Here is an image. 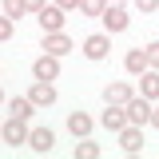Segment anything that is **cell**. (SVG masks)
<instances>
[{
  "label": "cell",
  "instance_id": "obj_9",
  "mask_svg": "<svg viewBox=\"0 0 159 159\" xmlns=\"http://www.w3.org/2000/svg\"><path fill=\"white\" fill-rule=\"evenodd\" d=\"M28 99H32L36 107H52V103H56V88H52V80H36L32 92H28Z\"/></svg>",
  "mask_w": 159,
  "mask_h": 159
},
{
  "label": "cell",
  "instance_id": "obj_6",
  "mask_svg": "<svg viewBox=\"0 0 159 159\" xmlns=\"http://www.w3.org/2000/svg\"><path fill=\"white\" fill-rule=\"evenodd\" d=\"M40 48H44V52H48V56H68V52H72V48H76V44H72V40L64 36V32H44V40H40Z\"/></svg>",
  "mask_w": 159,
  "mask_h": 159
},
{
  "label": "cell",
  "instance_id": "obj_13",
  "mask_svg": "<svg viewBox=\"0 0 159 159\" xmlns=\"http://www.w3.org/2000/svg\"><path fill=\"white\" fill-rule=\"evenodd\" d=\"M131 96H135L131 84H107V88H103V103H119V107H123Z\"/></svg>",
  "mask_w": 159,
  "mask_h": 159
},
{
  "label": "cell",
  "instance_id": "obj_27",
  "mask_svg": "<svg viewBox=\"0 0 159 159\" xmlns=\"http://www.w3.org/2000/svg\"><path fill=\"white\" fill-rule=\"evenodd\" d=\"M0 103H4V92H0Z\"/></svg>",
  "mask_w": 159,
  "mask_h": 159
},
{
  "label": "cell",
  "instance_id": "obj_3",
  "mask_svg": "<svg viewBox=\"0 0 159 159\" xmlns=\"http://www.w3.org/2000/svg\"><path fill=\"white\" fill-rule=\"evenodd\" d=\"M123 111H127V123L143 127V123L151 119V99H147V96H131L127 103H123Z\"/></svg>",
  "mask_w": 159,
  "mask_h": 159
},
{
  "label": "cell",
  "instance_id": "obj_17",
  "mask_svg": "<svg viewBox=\"0 0 159 159\" xmlns=\"http://www.w3.org/2000/svg\"><path fill=\"white\" fill-rule=\"evenodd\" d=\"M76 159H99V143H92V139L84 135L76 143Z\"/></svg>",
  "mask_w": 159,
  "mask_h": 159
},
{
  "label": "cell",
  "instance_id": "obj_1",
  "mask_svg": "<svg viewBox=\"0 0 159 159\" xmlns=\"http://www.w3.org/2000/svg\"><path fill=\"white\" fill-rule=\"evenodd\" d=\"M99 20H103L107 36H116V32H127V24H131V16H127V8H123V4H107V8L99 12Z\"/></svg>",
  "mask_w": 159,
  "mask_h": 159
},
{
  "label": "cell",
  "instance_id": "obj_10",
  "mask_svg": "<svg viewBox=\"0 0 159 159\" xmlns=\"http://www.w3.org/2000/svg\"><path fill=\"white\" fill-rule=\"evenodd\" d=\"M99 123H103V127H107V131H123V127H127V111H123V107H119V103H107V111H103V116H99Z\"/></svg>",
  "mask_w": 159,
  "mask_h": 159
},
{
  "label": "cell",
  "instance_id": "obj_25",
  "mask_svg": "<svg viewBox=\"0 0 159 159\" xmlns=\"http://www.w3.org/2000/svg\"><path fill=\"white\" fill-rule=\"evenodd\" d=\"M151 127H159V107H151V119H147Z\"/></svg>",
  "mask_w": 159,
  "mask_h": 159
},
{
  "label": "cell",
  "instance_id": "obj_4",
  "mask_svg": "<svg viewBox=\"0 0 159 159\" xmlns=\"http://www.w3.org/2000/svg\"><path fill=\"white\" fill-rule=\"evenodd\" d=\"M36 20H40V28H44V32H64V8H60V4H44V8H40L36 12Z\"/></svg>",
  "mask_w": 159,
  "mask_h": 159
},
{
  "label": "cell",
  "instance_id": "obj_8",
  "mask_svg": "<svg viewBox=\"0 0 159 159\" xmlns=\"http://www.w3.org/2000/svg\"><path fill=\"white\" fill-rule=\"evenodd\" d=\"M119 147H123L127 155H139V151H143V127H135V123H127V127L119 131Z\"/></svg>",
  "mask_w": 159,
  "mask_h": 159
},
{
  "label": "cell",
  "instance_id": "obj_11",
  "mask_svg": "<svg viewBox=\"0 0 159 159\" xmlns=\"http://www.w3.org/2000/svg\"><path fill=\"white\" fill-rule=\"evenodd\" d=\"M92 127H96V119L88 116V111H72V116H68V131H72L76 139L92 135Z\"/></svg>",
  "mask_w": 159,
  "mask_h": 159
},
{
  "label": "cell",
  "instance_id": "obj_24",
  "mask_svg": "<svg viewBox=\"0 0 159 159\" xmlns=\"http://www.w3.org/2000/svg\"><path fill=\"white\" fill-rule=\"evenodd\" d=\"M44 4H48V0H24V8H28V12H40Z\"/></svg>",
  "mask_w": 159,
  "mask_h": 159
},
{
  "label": "cell",
  "instance_id": "obj_15",
  "mask_svg": "<svg viewBox=\"0 0 159 159\" xmlns=\"http://www.w3.org/2000/svg\"><path fill=\"white\" fill-rule=\"evenodd\" d=\"M123 68H127V76H143V72H147V56H143V48H131V52L123 56Z\"/></svg>",
  "mask_w": 159,
  "mask_h": 159
},
{
  "label": "cell",
  "instance_id": "obj_21",
  "mask_svg": "<svg viewBox=\"0 0 159 159\" xmlns=\"http://www.w3.org/2000/svg\"><path fill=\"white\" fill-rule=\"evenodd\" d=\"M12 28H16V20H12V16H0V40L12 36Z\"/></svg>",
  "mask_w": 159,
  "mask_h": 159
},
{
  "label": "cell",
  "instance_id": "obj_23",
  "mask_svg": "<svg viewBox=\"0 0 159 159\" xmlns=\"http://www.w3.org/2000/svg\"><path fill=\"white\" fill-rule=\"evenodd\" d=\"M60 8H64V12H80V4H84V0H56Z\"/></svg>",
  "mask_w": 159,
  "mask_h": 159
},
{
  "label": "cell",
  "instance_id": "obj_5",
  "mask_svg": "<svg viewBox=\"0 0 159 159\" xmlns=\"http://www.w3.org/2000/svg\"><path fill=\"white\" fill-rule=\"evenodd\" d=\"M80 52H84L88 60H103L107 52H111V36H107V32H92V36L84 40V48H80Z\"/></svg>",
  "mask_w": 159,
  "mask_h": 159
},
{
  "label": "cell",
  "instance_id": "obj_7",
  "mask_svg": "<svg viewBox=\"0 0 159 159\" xmlns=\"http://www.w3.org/2000/svg\"><path fill=\"white\" fill-rule=\"evenodd\" d=\"M28 147H32L36 155H48V151L56 147V131H52V127H32V131H28Z\"/></svg>",
  "mask_w": 159,
  "mask_h": 159
},
{
  "label": "cell",
  "instance_id": "obj_12",
  "mask_svg": "<svg viewBox=\"0 0 159 159\" xmlns=\"http://www.w3.org/2000/svg\"><path fill=\"white\" fill-rule=\"evenodd\" d=\"M32 76H36V80H56V76H60V60L44 52V56L32 64Z\"/></svg>",
  "mask_w": 159,
  "mask_h": 159
},
{
  "label": "cell",
  "instance_id": "obj_22",
  "mask_svg": "<svg viewBox=\"0 0 159 159\" xmlns=\"http://www.w3.org/2000/svg\"><path fill=\"white\" fill-rule=\"evenodd\" d=\"M135 8H139V12H155L159 0H135Z\"/></svg>",
  "mask_w": 159,
  "mask_h": 159
},
{
  "label": "cell",
  "instance_id": "obj_26",
  "mask_svg": "<svg viewBox=\"0 0 159 159\" xmlns=\"http://www.w3.org/2000/svg\"><path fill=\"white\" fill-rule=\"evenodd\" d=\"M107 4H119V0H107Z\"/></svg>",
  "mask_w": 159,
  "mask_h": 159
},
{
  "label": "cell",
  "instance_id": "obj_20",
  "mask_svg": "<svg viewBox=\"0 0 159 159\" xmlns=\"http://www.w3.org/2000/svg\"><path fill=\"white\" fill-rule=\"evenodd\" d=\"M143 56H147V68H155V72H159V40L143 48Z\"/></svg>",
  "mask_w": 159,
  "mask_h": 159
},
{
  "label": "cell",
  "instance_id": "obj_19",
  "mask_svg": "<svg viewBox=\"0 0 159 159\" xmlns=\"http://www.w3.org/2000/svg\"><path fill=\"white\" fill-rule=\"evenodd\" d=\"M24 12H28V8H24V0H4V16H12V20H20V16H24Z\"/></svg>",
  "mask_w": 159,
  "mask_h": 159
},
{
  "label": "cell",
  "instance_id": "obj_14",
  "mask_svg": "<svg viewBox=\"0 0 159 159\" xmlns=\"http://www.w3.org/2000/svg\"><path fill=\"white\" fill-rule=\"evenodd\" d=\"M139 96H147L151 103L159 99V72H155V68H147V72L139 76Z\"/></svg>",
  "mask_w": 159,
  "mask_h": 159
},
{
  "label": "cell",
  "instance_id": "obj_18",
  "mask_svg": "<svg viewBox=\"0 0 159 159\" xmlns=\"http://www.w3.org/2000/svg\"><path fill=\"white\" fill-rule=\"evenodd\" d=\"M103 8H107V0H84V4H80V12H84V16H99Z\"/></svg>",
  "mask_w": 159,
  "mask_h": 159
},
{
  "label": "cell",
  "instance_id": "obj_16",
  "mask_svg": "<svg viewBox=\"0 0 159 159\" xmlns=\"http://www.w3.org/2000/svg\"><path fill=\"white\" fill-rule=\"evenodd\" d=\"M8 111H12L16 119H28L32 111H36V103H32L28 96H12V99H8Z\"/></svg>",
  "mask_w": 159,
  "mask_h": 159
},
{
  "label": "cell",
  "instance_id": "obj_2",
  "mask_svg": "<svg viewBox=\"0 0 159 159\" xmlns=\"http://www.w3.org/2000/svg\"><path fill=\"white\" fill-rule=\"evenodd\" d=\"M28 131H32V127H28V119L8 116V123L0 127V143H12V147H16V143H28Z\"/></svg>",
  "mask_w": 159,
  "mask_h": 159
}]
</instances>
